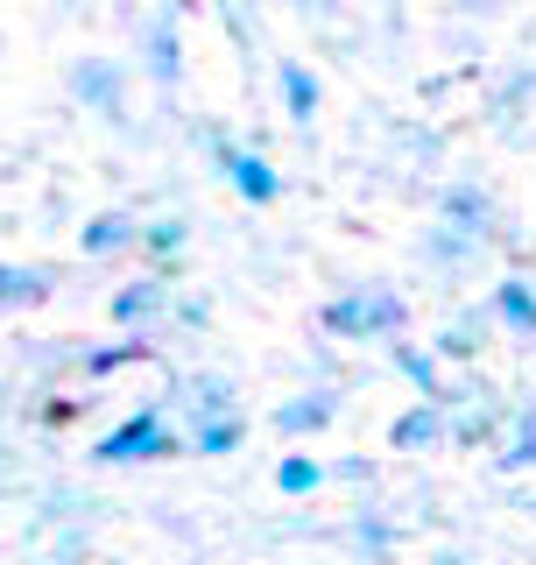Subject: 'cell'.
I'll return each instance as SVG.
<instances>
[{
	"mask_svg": "<svg viewBox=\"0 0 536 565\" xmlns=\"http://www.w3.org/2000/svg\"><path fill=\"white\" fill-rule=\"evenodd\" d=\"M403 318L409 311H403L396 290L361 282V290H346V297H332V305H325V332H332V340H396Z\"/></svg>",
	"mask_w": 536,
	"mask_h": 565,
	"instance_id": "6da1fadb",
	"label": "cell"
},
{
	"mask_svg": "<svg viewBox=\"0 0 536 565\" xmlns=\"http://www.w3.org/2000/svg\"><path fill=\"white\" fill-rule=\"evenodd\" d=\"M163 452H176L163 411H135L128 424H114V431L93 446V459H106V467H128V459H163Z\"/></svg>",
	"mask_w": 536,
	"mask_h": 565,
	"instance_id": "7a4b0ae2",
	"label": "cell"
},
{
	"mask_svg": "<svg viewBox=\"0 0 536 565\" xmlns=\"http://www.w3.org/2000/svg\"><path fill=\"white\" fill-rule=\"evenodd\" d=\"M219 149V163H226V177H234V191L247 205H276L282 199V177L268 170V156H255V149H226V141H212Z\"/></svg>",
	"mask_w": 536,
	"mask_h": 565,
	"instance_id": "3957f363",
	"label": "cell"
},
{
	"mask_svg": "<svg viewBox=\"0 0 536 565\" xmlns=\"http://www.w3.org/2000/svg\"><path fill=\"white\" fill-rule=\"evenodd\" d=\"M71 93H78V99H93L106 120H120V64H106V57L71 64Z\"/></svg>",
	"mask_w": 536,
	"mask_h": 565,
	"instance_id": "277c9868",
	"label": "cell"
},
{
	"mask_svg": "<svg viewBox=\"0 0 536 565\" xmlns=\"http://www.w3.org/2000/svg\"><path fill=\"white\" fill-rule=\"evenodd\" d=\"M438 438H444V411H438V403H417V411H403L396 424H388V446H396V452H431Z\"/></svg>",
	"mask_w": 536,
	"mask_h": 565,
	"instance_id": "5b68a950",
	"label": "cell"
},
{
	"mask_svg": "<svg viewBox=\"0 0 536 565\" xmlns=\"http://www.w3.org/2000/svg\"><path fill=\"white\" fill-rule=\"evenodd\" d=\"M163 276H135V282H120L114 290V326H149L156 311H163Z\"/></svg>",
	"mask_w": 536,
	"mask_h": 565,
	"instance_id": "8992f818",
	"label": "cell"
},
{
	"mask_svg": "<svg viewBox=\"0 0 536 565\" xmlns=\"http://www.w3.org/2000/svg\"><path fill=\"white\" fill-rule=\"evenodd\" d=\"M135 241H141V226L128 220V212H99V220L78 234L85 255H120V247H135Z\"/></svg>",
	"mask_w": 536,
	"mask_h": 565,
	"instance_id": "52a82bcc",
	"label": "cell"
},
{
	"mask_svg": "<svg viewBox=\"0 0 536 565\" xmlns=\"http://www.w3.org/2000/svg\"><path fill=\"white\" fill-rule=\"evenodd\" d=\"M494 318H502L508 332H523V340H536V290L529 282H502V290H494Z\"/></svg>",
	"mask_w": 536,
	"mask_h": 565,
	"instance_id": "ba28073f",
	"label": "cell"
},
{
	"mask_svg": "<svg viewBox=\"0 0 536 565\" xmlns=\"http://www.w3.org/2000/svg\"><path fill=\"white\" fill-rule=\"evenodd\" d=\"M149 78L156 85H176V78H184V50H176V29L170 22L149 29Z\"/></svg>",
	"mask_w": 536,
	"mask_h": 565,
	"instance_id": "9c48e42d",
	"label": "cell"
},
{
	"mask_svg": "<svg viewBox=\"0 0 536 565\" xmlns=\"http://www.w3.org/2000/svg\"><path fill=\"white\" fill-rule=\"evenodd\" d=\"M318 424H332V396H303V403H282L276 411V431H318Z\"/></svg>",
	"mask_w": 536,
	"mask_h": 565,
	"instance_id": "30bf717a",
	"label": "cell"
},
{
	"mask_svg": "<svg viewBox=\"0 0 536 565\" xmlns=\"http://www.w3.org/2000/svg\"><path fill=\"white\" fill-rule=\"evenodd\" d=\"M282 106H290L297 120H311L318 114V78L303 64H282Z\"/></svg>",
	"mask_w": 536,
	"mask_h": 565,
	"instance_id": "8fae6325",
	"label": "cell"
},
{
	"mask_svg": "<svg viewBox=\"0 0 536 565\" xmlns=\"http://www.w3.org/2000/svg\"><path fill=\"white\" fill-rule=\"evenodd\" d=\"M444 220H459V234H487L494 205L480 199V191H452V199H444Z\"/></svg>",
	"mask_w": 536,
	"mask_h": 565,
	"instance_id": "7c38bea8",
	"label": "cell"
},
{
	"mask_svg": "<svg viewBox=\"0 0 536 565\" xmlns=\"http://www.w3.org/2000/svg\"><path fill=\"white\" fill-rule=\"evenodd\" d=\"M318 481H325V467H318V459H303V452H290V459L276 467V488H282V494H311Z\"/></svg>",
	"mask_w": 536,
	"mask_h": 565,
	"instance_id": "4fadbf2b",
	"label": "cell"
},
{
	"mask_svg": "<svg viewBox=\"0 0 536 565\" xmlns=\"http://www.w3.org/2000/svg\"><path fill=\"white\" fill-rule=\"evenodd\" d=\"M43 297V276L35 269H14V262H0V305H35Z\"/></svg>",
	"mask_w": 536,
	"mask_h": 565,
	"instance_id": "5bb4252c",
	"label": "cell"
},
{
	"mask_svg": "<svg viewBox=\"0 0 536 565\" xmlns=\"http://www.w3.org/2000/svg\"><path fill=\"white\" fill-rule=\"evenodd\" d=\"M191 446L199 452H234L240 446V417H205L199 431H191Z\"/></svg>",
	"mask_w": 536,
	"mask_h": 565,
	"instance_id": "9a60e30c",
	"label": "cell"
},
{
	"mask_svg": "<svg viewBox=\"0 0 536 565\" xmlns=\"http://www.w3.org/2000/svg\"><path fill=\"white\" fill-rule=\"evenodd\" d=\"M396 367H403V375L417 382V388H424L431 403L444 396V388H438V361H431V353H417V347H396Z\"/></svg>",
	"mask_w": 536,
	"mask_h": 565,
	"instance_id": "2e32d148",
	"label": "cell"
},
{
	"mask_svg": "<svg viewBox=\"0 0 536 565\" xmlns=\"http://www.w3.org/2000/svg\"><path fill=\"white\" fill-rule=\"evenodd\" d=\"M141 247H149L156 262H170L176 247H184V220H156V226H141Z\"/></svg>",
	"mask_w": 536,
	"mask_h": 565,
	"instance_id": "e0dca14e",
	"label": "cell"
},
{
	"mask_svg": "<svg viewBox=\"0 0 536 565\" xmlns=\"http://www.w3.org/2000/svg\"><path fill=\"white\" fill-rule=\"evenodd\" d=\"M191 403H199L205 417H234V388H226L219 375H205V382H199V396H191Z\"/></svg>",
	"mask_w": 536,
	"mask_h": 565,
	"instance_id": "ac0fdd59",
	"label": "cell"
},
{
	"mask_svg": "<svg viewBox=\"0 0 536 565\" xmlns=\"http://www.w3.org/2000/svg\"><path fill=\"white\" fill-rule=\"evenodd\" d=\"M529 459H536V417H523V424L508 431V452H502V467H529Z\"/></svg>",
	"mask_w": 536,
	"mask_h": 565,
	"instance_id": "d6986e66",
	"label": "cell"
},
{
	"mask_svg": "<svg viewBox=\"0 0 536 565\" xmlns=\"http://www.w3.org/2000/svg\"><path fill=\"white\" fill-rule=\"evenodd\" d=\"M473 347H480V318H459V326L438 340V353H452V361H459V353H473Z\"/></svg>",
	"mask_w": 536,
	"mask_h": 565,
	"instance_id": "ffe728a7",
	"label": "cell"
},
{
	"mask_svg": "<svg viewBox=\"0 0 536 565\" xmlns=\"http://www.w3.org/2000/svg\"><path fill=\"white\" fill-rule=\"evenodd\" d=\"M120 361H141V340H128V347H106V353H93L85 367H93V375H114Z\"/></svg>",
	"mask_w": 536,
	"mask_h": 565,
	"instance_id": "44dd1931",
	"label": "cell"
}]
</instances>
